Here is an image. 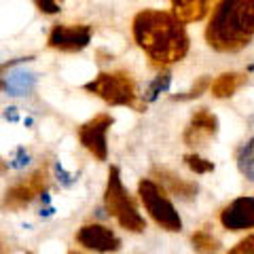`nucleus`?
<instances>
[{"label":"nucleus","mask_w":254,"mask_h":254,"mask_svg":"<svg viewBox=\"0 0 254 254\" xmlns=\"http://www.w3.org/2000/svg\"><path fill=\"white\" fill-rule=\"evenodd\" d=\"M227 254H254V233L248 235L246 240L237 242L231 250H229Z\"/></svg>","instance_id":"412c9836"},{"label":"nucleus","mask_w":254,"mask_h":254,"mask_svg":"<svg viewBox=\"0 0 254 254\" xmlns=\"http://www.w3.org/2000/svg\"><path fill=\"white\" fill-rule=\"evenodd\" d=\"M218 131V119L208 108H199L197 113L190 117V121L185 129V144L189 146H201L210 138L216 136Z\"/></svg>","instance_id":"9d476101"},{"label":"nucleus","mask_w":254,"mask_h":254,"mask_svg":"<svg viewBox=\"0 0 254 254\" xmlns=\"http://www.w3.org/2000/svg\"><path fill=\"white\" fill-rule=\"evenodd\" d=\"M170 85V72H163V74H159L157 78H155V83L148 87V93H146V100L144 102H148V100H153L155 95L159 93V91H163L165 87Z\"/></svg>","instance_id":"aec40b11"},{"label":"nucleus","mask_w":254,"mask_h":254,"mask_svg":"<svg viewBox=\"0 0 254 254\" xmlns=\"http://www.w3.org/2000/svg\"><path fill=\"white\" fill-rule=\"evenodd\" d=\"M246 78H248V74H244V72H225V74H220L216 81H212L210 93L218 100L231 98V95L246 83Z\"/></svg>","instance_id":"4468645a"},{"label":"nucleus","mask_w":254,"mask_h":254,"mask_svg":"<svg viewBox=\"0 0 254 254\" xmlns=\"http://www.w3.org/2000/svg\"><path fill=\"white\" fill-rule=\"evenodd\" d=\"M185 163L189 165V170H193L195 174H208L214 172V163L203 159L199 155H185Z\"/></svg>","instance_id":"6ab92c4d"},{"label":"nucleus","mask_w":254,"mask_h":254,"mask_svg":"<svg viewBox=\"0 0 254 254\" xmlns=\"http://www.w3.org/2000/svg\"><path fill=\"white\" fill-rule=\"evenodd\" d=\"M138 195H140L142 203H144L146 212L150 214V218H153L159 227L165 229V231H174V233L180 231L182 220L178 216V212L174 208V203L170 201L168 193H165L155 180L142 178L138 185Z\"/></svg>","instance_id":"39448f33"},{"label":"nucleus","mask_w":254,"mask_h":254,"mask_svg":"<svg viewBox=\"0 0 254 254\" xmlns=\"http://www.w3.org/2000/svg\"><path fill=\"white\" fill-rule=\"evenodd\" d=\"M68 254H81V252H68Z\"/></svg>","instance_id":"393cba45"},{"label":"nucleus","mask_w":254,"mask_h":254,"mask_svg":"<svg viewBox=\"0 0 254 254\" xmlns=\"http://www.w3.org/2000/svg\"><path fill=\"white\" fill-rule=\"evenodd\" d=\"M237 168L248 180H254V140L244 144L237 153Z\"/></svg>","instance_id":"dca6fc26"},{"label":"nucleus","mask_w":254,"mask_h":254,"mask_svg":"<svg viewBox=\"0 0 254 254\" xmlns=\"http://www.w3.org/2000/svg\"><path fill=\"white\" fill-rule=\"evenodd\" d=\"M190 244H193V248L199 254H216L220 248V242L210 231H205V229H199V231L190 235Z\"/></svg>","instance_id":"2eb2a0df"},{"label":"nucleus","mask_w":254,"mask_h":254,"mask_svg":"<svg viewBox=\"0 0 254 254\" xmlns=\"http://www.w3.org/2000/svg\"><path fill=\"white\" fill-rule=\"evenodd\" d=\"M210 85H212V78H210V76H199V78L195 81V85L190 87L189 91L178 93L174 100H182V102H185V100H195V98H199L201 93L208 91V89H210Z\"/></svg>","instance_id":"a211bd4d"},{"label":"nucleus","mask_w":254,"mask_h":254,"mask_svg":"<svg viewBox=\"0 0 254 254\" xmlns=\"http://www.w3.org/2000/svg\"><path fill=\"white\" fill-rule=\"evenodd\" d=\"M93 30L87 23H55L49 32V47L64 53L83 51L91 43Z\"/></svg>","instance_id":"6e6552de"},{"label":"nucleus","mask_w":254,"mask_h":254,"mask_svg":"<svg viewBox=\"0 0 254 254\" xmlns=\"http://www.w3.org/2000/svg\"><path fill=\"white\" fill-rule=\"evenodd\" d=\"M17 62H21V60H13V62L0 64V91H6V83H4V76H2V72H4V70H9V68H13Z\"/></svg>","instance_id":"5701e85b"},{"label":"nucleus","mask_w":254,"mask_h":254,"mask_svg":"<svg viewBox=\"0 0 254 254\" xmlns=\"http://www.w3.org/2000/svg\"><path fill=\"white\" fill-rule=\"evenodd\" d=\"M76 242L87 250L93 252H117L121 248V240L115 235L113 229L104 225H83L76 231Z\"/></svg>","instance_id":"1a4fd4ad"},{"label":"nucleus","mask_w":254,"mask_h":254,"mask_svg":"<svg viewBox=\"0 0 254 254\" xmlns=\"http://www.w3.org/2000/svg\"><path fill=\"white\" fill-rule=\"evenodd\" d=\"M6 170H9V165H6V163H4V159L0 157V176H2V174H4Z\"/></svg>","instance_id":"b1692460"},{"label":"nucleus","mask_w":254,"mask_h":254,"mask_svg":"<svg viewBox=\"0 0 254 254\" xmlns=\"http://www.w3.org/2000/svg\"><path fill=\"white\" fill-rule=\"evenodd\" d=\"M85 91L98 95L110 106H129L138 113H144L146 104L138 95L136 78L127 70H115V72H100L98 76L85 85Z\"/></svg>","instance_id":"7ed1b4c3"},{"label":"nucleus","mask_w":254,"mask_h":254,"mask_svg":"<svg viewBox=\"0 0 254 254\" xmlns=\"http://www.w3.org/2000/svg\"><path fill=\"white\" fill-rule=\"evenodd\" d=\"M133 41L148 55L155 68H165L180 62L189 53V34L172 13L146 9L131 23Z\"/></svg>","instance_id":"f257e3e1"},{"label":"nucleus","mask_w":254,"mask_h":254,"mask_svg":"<svg viewBox=\"0 0 254 254\" xmlns=\"http://www.w3.org/2000/svg\"><path fill=\"white\" fill-rule=\"evenodd\" d=\"M172 9H174L172 15L185 26V23H193V21L203 19L205 15L210 13L212 4L205 2V0H174Z\"/></svg>","instance_id":"ddd939ff"},{"label":"nucleus","mask_w":254,"mask_h":254,"mask_svg":"<svg viewBox=\"0 0 254 254\" xmlns=\"http://www.w3.org/2000/svg\"><path fill=\"white\" fill-rule=\"evenodd\" d=\"M32 74H23V72H15L11 76H6L4 78V83H6V91H11L13 95H21V93H26L30 89V85H32Z\"/></svg>","instance_id":"f3484780"},{"label":"nucleus","mask_w":254,"mask_h":254,"mask_svg":"<svg viewBox=\"0 0 254 254\" xmlns=\"http://www.w3.org/2000/svg\"><path fill=\"white\" fill-rule=\"evenodd\" d=\"M104 205L108 214L121 225L125 231L131 233H142L146 229V220L142 218V214L138 212V205L133 201V197L127 193V189L121 182V172L119 168L108 170V182L104 190Z\"/></svg>","instance_id":"20e7f679"},{"label":"nucleus","mask_w":254,"mask_h":254,"mask_svg":"<svg viewBox=\"0 0 254 254\" xmlns=\"http://www.w3.org/2000/svg\"><path fill=\"white\" fill-rule=\"evenodd\" d=\"M254 38V0H225L212 11L205 41L220 53H235Z\"/></svg>","instance_id":"f03ea898"},{"label":"nucleus","mask_w":254,"mask_h":254,"mask_svg":"<svg viewBox=\"0 0 254 254\" xmlns=\"http://www.w3.org/2000/svg\"><path fill=\"white\" fill-rule=\"evenodd\" d=\"M49 182H51V176H49V170L47 165L38 168L36 172H32L28 178H23L17 185H13L9 190L4 193L2 197V203L0 208L2 210H11V212H17L21 208H26L36 197H41L47 193L49 189Z\"/></svg>","instance_id":"423d86ee"},{"label":"nucleus","mask_w":254,"mask_h":254,"mask_svg":"<svg viewBox=\"0 0 254 254\" xmlns=\"http://www.w3.org/2000/svg\"><path fill=\"white\" fill-rule=\"evenodd\" d=\"M36 6L43 13H58L60 11V2H49V0H36Z\"/></svg>","instance_id":"4be33fe9"},{"label":"nucleus","mask_w":254,"mask_h":254,"mask_svg":"<svg viewBox=\"0 0 254 254\" xmlns=\"http://www.w3.org/2000/svg\"><path fill=\"white\" fill-rule=\"evenodd\" d=\"M113 123H115L113 117L106 113H100L78 127V142H81L98 161H106V157H108L106 133L110 127H113Z\"/></svg>","instance_id":"0eeeda50"},{"label":"nucleus","mask_w":254,"mask_h":254,"mask_svg":"<svg viewBox=\"0 0 254 254\" xmlns=\"http://www.w3.org/2000/svg\"><path fill=\"white\" fill-rule=\"evenodd\" d=\"M153 176L157 178V185L161 187L165 193L176 195V197H180V199H193L195 193H197V187L193 185V182H187L185 178L176 176L174 172L165 170V168H155Z\"/></svg>","instance_id":"f8f14e48"},{"label":"nucleus","mask_w":254,"mask_h":254,"mask_svg":"<svg viewBox=\"0 0 254 254\" xmlns=\"http://www.w3.org/2000/svg\"><path fill=\"white\" fill-rule=\"evenodd\" d=\"M0 248H2V246H0Z\"/></svg>","instance_id":"a878e982"},{"label":"nucleus","mask_w":254,"mask_h":254,"mask_svg":"<svg viewBox=\"0 0 254 254\" xmlns=\"http://www.w3.org/2000/svg\"><path fill=\"white\" fill-rule=\"evenodd\" d=\"M220 222L229 231L254 229V197H240L220 212Z\"/></svg>","instance_id":"9b49d317"}]
</instances>
